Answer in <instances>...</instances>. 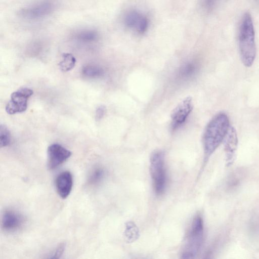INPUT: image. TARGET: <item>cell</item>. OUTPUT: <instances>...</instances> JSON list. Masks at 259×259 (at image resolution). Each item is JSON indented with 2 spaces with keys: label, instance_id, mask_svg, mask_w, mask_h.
Instances as JSON below:
<instances>
[{
  "label": "cell",
  "instance_id": "obj_1",
  "mask_svg": "<svg viewBox=\"0 0 259 259\" xmlns=\"http://www.w3.org/2000/svg\"><path fill=\"white\" fill-rule=\"evenodd\" d=\"M230 127L228 115L224 112L215 114L205 127L202 144L205 160L224 140Z\"/></svg>",
  "mask_w": 259,
  "mask_h": 259
},
{
  "label": "cell",
  "instance_id": "obj_2",
  "mask_svg": "<svg viewBox=\"0 0 259 259\" xmlns=\"http://www.w3.org/2000/svg\"><path fill=\"white\" fill-rule=\"evenodd\" d=\"M238 47L242 63L251 67L255 59V30L251 14L245 12L241 19L238 34Z\"/></svg>",
  "mask_w": 259,
  "mask_h": 259
},
{
  "label": "cell",
  "instance_id": "obj_3",
  "mask_svg": "<svg viewBox=\"0 0 259 259\" xmlns=\"http://www.w3.org/2000/svg\"><path fill=\"white\" fill-rule=\"evenodd\" d=\"M203 222L200 215L196 216L185 237L182 258H193L199 252L203 240Z\"/></svg>",
  "mask_w": 259,
  "mask_h": 259
},
{
  "label": "cell",
  "instance_id": "obj_4",
  "mask_svg": "<svg viewBox=\"0 0 259 259\" xmlns=\"http://www.w3.org/2000/svg\"><path fill=\"white\" fill-rule=\"evenodd\" d=\"M150 172L155 193L157 195L162 194L165 189L167 181L164 154L162 151L156 150L152 153Z\"/></svg>",
  "mask_w": 259,
  "mask_h": 259
},
{
  "label": "cell",
  "instance_id": "obj_5",
  "mask_svg": "<svg viewBox=\"0 0 259 259\" xmlns=\"http://www.w3.org/2000/svg\"><path fill=\"white\" fill-rule=\"evenodd\" d=\"M55 8L53 0H40L21 9L18 15L26 20L36 21L49 16Z\"/></svg>",
  "mask_w": 259,
  "mask_h": 259
},
{
  "label": "cell",
  "instance_id": "obj_6",
  "mask_svg": "<svg viewBox=\"0 0 259 259\" xmlns=\"http://www.w3.org/2000/svg\"><path fill=\"white\" fill-rule=\"evenodd\" d=\"M33 94V91L27 88H21L13 92L11 95L10 100L6 106L7 113L14 114L26 111L28 100Z\"/></svg>",
  "mask_w": 259,
  "mask_h": 259
},
{
  "label": "cell",
  "instance_id": "obj_7",
  "mask_svg": "<svg viewBox=\"0 0 259 259\" xmlns=\"http://www.w3.org/2000/svg\"><path fill=\"white\" fill-rule=\"evenodd\" d=\"M193 108V101L190 97L185 98L176 106L170 114L172 130H177L185 122Z\"/></svg>",
  "mask_w": 259,
  "mask_h": 259
},
{
  "label": "cell",
  "instance_id": "obj_8",
  "mask_svg": "<svg viewBox=\"0 0 259 259\" xmlns=\"http://www.w3.org/2000/svg\"><path fill=\"white\" fill-rule=\"evenodd\" d=\"M48 166L53 169L66 161L71 155V152L59 144L51 145L48 148Z\"/></svg>",
  "mask_w": 259,
  "mask_h": 259
},
{
  "label": "cell",
  "instance_id": "obj_9",
  "mask_svg": "<svg viewBox=\"0 0 259 259\" xmlns=\"http://www.w3.org/2000/svg\"><path fill=\"white\" fill-rule=\"evenodd\" d=\"M124 23L127 28L138 34H143L148 27L147 17L136 10L130 11L125 15Z\"/></svg>",
  "mask_w": 259,
  "mask_h": 259
},
{
  "label": "cell",
  "instance_id": "obj_10",
  "mask_svg": "<svg viewBox=\"0 0 259 259\" xmlns=\"http://www.w3.org/2000/svg\"><path fill=\"white\" fill-rule=\"evenodd\" d=\"M25 222L24 217L15 210L8 209L4 211L2 218V229L12 232L19 230Z\"/></svg>",
  "mask_w": 259,
  "mask_h": 259
},
{
  "label": "cell",
  "instance_id": "obj_11",
  "mask_svg": "<svg viewBox=\"0 0 259 259\" xmlns=\"http://www.w3.org/2000/svg\"><path fill=\"white\" fill-rule=\"evenodd\" d=\"M224 150L227 165H231L234 160L238 146V137L235 128L230 126L224 139Z\"/></svg>",
  "mask_w": 259,
  "mask_h": 259
},
{
  "label": "cell",
  "instance_id": "obj_12",
  "mask_svg": "<svg viewBox=\"0 0 259 259\" xmlns=\"http://www.w3.org/2000/svg\"><path fill=\"white\" fill-rule=\"evenodd\" d=\"M57 193L63 199L67 198L70 194L73 185V178L68 171L61 172L55 181Z\"/></svg>",
  "mask_w": 259,
  "mask_h": 259
},
{
  "label": "cell",
  "instance_id": "obj_13",
  "mask_svg": "<svg viewBox=\"0 0 259 259\" xmlns=\"http://www.w3.org/2000/svg\"><path fill=\"white\" fill-rule=\"evenodd\" d=\"M98 32L92 29L80 30L75 34V38L83 42L95 41L98 39Z\"/></svg>",
  "mask_w": 259,
  "mask_h": 259
},
{
  "label": "cell",
  "instance_id": "obj_14",
  "mask_svg": "<svg viewBox=\"0 0 259 259\" xmlns=\"http://www.w3.org/2000/svg\"><path fill=\"white\" fill-rule=\"evenodd\" d=\"M76 63L75 57L70 53H64L62 55V60L59 63L61 70L67 72L71 70L74 67Z\"/></svg>",
  "mask_w": 259,
  "mask_h": 259
},
{
  "label": "cell",
  "instance_id": "obj_15",
  "mask_svg": "<svg viewBox=\"0 0 259 259\" xmlns=\"http://www.w3.org/2000/svg\"><path fill=\"white\" fill-rule=\"evenodd\" d=\"M104 73L100 67L94 65H88L83 67L82 74L85 77L94 78L101 76Z\"/></svg>",
  "mask_w": 259,
  "mask_h": 259
},
{
  "label": "cell",
  "instance_id": "obj_16",
  "mask_svg": "<svg viewBox=\"0 0 259 259\" xmlns=\"http://www.w3.org/2000/svg\"><path fill=\"white\" fill-rule=\"evenodd\" d=\"M196 70L197 66L194 63L188 62L181 67L179 75L182 78H187L194 75Z\"/></svg>",
  "mask_w": 259,
  "mask_h": 259
},
{
  "label": "cell",
  "instance_id": "obj_17",
  "mask_svg": "<svg viewBox=\"0 0 259 259\" xmlns=\"http://www.w3.org/2000/svg\"><path fill=\"white\" fill-rule=\"evenodd\" d=\"M11 143V134L8 127L4 124L0 126V145L1 147L8 146Z\"/></svg>",
  "mask_w": 259,
  "mask_h": 259
},
{
  "label": "cell",
  "instance_id": "obj_18",
  "mask_svg": "<svg viewBox=\"0 0 259 259\" xmlns=\"http://www.w3.org/2000/svg\"><path fill=\"white\" fill-rule=\"evenodd\" d=\"M104 171L101 168H97L90 175L89 183L91 185H95L99 183L104 177Z\"/></svg>",
  "mask_w": 259,
  "mask_h": 259
},
{
  "label": "cell",
  "instance_id": "obj_19",
  "mask_svg": "<svg viewBox=\"0 0 259 259\" xmlns=\"http://www.w3.org/2000/svg\"><path fill=\"white\" fill-rule=\"evenodd\" d=\"M65 247L64 243L60 244L54 250V252L51 254L50 258H58L62 255Z\"/></svg>",
  "mask_w": 259,
  "mask_h": 259
},
{
  "label": "cell",
  "instance_id": "obj_20",
  "mask_svg": "<svg viewBox=\"0 0 259 259\" xmlns=\"http://www.w3.org/2000/svg\"><path fill=\"white\" fill-rule=\"evenodd\" d=\"M219 0H201L202 7L206 10H211Z\"/></svg>",
  "mask_w": 259,
  "mask_h": 259
},
{
  "label": "cell",
  "instance_id": "obj_21",
  "mask_svg": "<svg viewBox=\"0 0 259 259\" xmlns=\"http://www.w3.org/2000/svg\"><path fill=\"white\" fill-rule=\"evenodd\" d=\"M106 112V108L103 105H101L99 106L96 110L95 112V119L96 120L98 121L101 120L103 116Z\"/></svg>",
  "mask_w": 259,
  "mask_h": 259
}]
</instances>
